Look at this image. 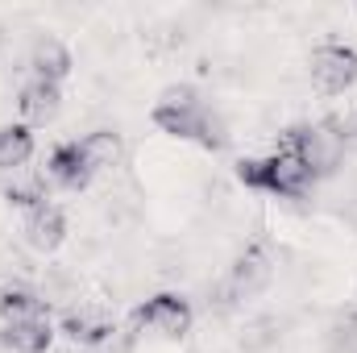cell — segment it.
Returning <instances> with one entry per match:
<instances>
[{
    "instance_id": "1",
    "label": "cell",
    "mask_w": 357,
    "mask_h": 353,
    "mask_svg": "<svg viewBox=\"0 0 357 353\" xmlns=\"http://www.w3.org/2000/svg\"><path fill=\"white\" fill-rule=\"evenodd\" d=\"M154 125H158L162 133L178 137V142H199L204 150H225V146H229L225 121H220L212 108H204L199 96H195V88H187V84L162 91V100L154 104Z\"/></svg>"
},
{
    "instance_id": "4",
    "label": "cell",
    "mask_w": 357,
    "mask_h": 353,
    "mask_svg": "<svg viewBox=\"0 0 357 353\" xmlns=\"http://www.w3.org/2000/svg\"><path fill=\"white\" fill-rule=\"evenodd\" d=\"M312 80L324 96H341L357 84V50L341 42H324L312 54Z\"/></svg>"
},
{
    "instance_id": "8",
    "label": "cell",
    "mask_w": 357,
    "mask_h": 353,
    "mask_svg": "<svg viewBox=\"0 0 357 353\" xmlns=\"http://www.w3.org/2000/svg\"><path fill=\"white\" fill-rule=\"evenodd\" d=\"M46 179L59 183V187H67V191H79V187H88L91 183V171H88V163L79 158L75 142L50 150V158H46Z\"/></svg>"
},
{
    "instance_id": "6",
    "label": "cell",
    "mask_w": 357,
    "mask_h": 353,
    "mask_svg": "<svg viewBox=\"0 0 357 353\" xmlns=\"http://www.w3.org/2000/svg\"><path fill=\"white\" fill-rule=\"evenodd\" d=\"M270 278H274V266H270V254L262 246H250L233 270H229V278H225V287L233 291V299H250V295H258V291H266Z\"/></svg>"
},
{
    "instance_id": "12",
    "label": "cell",
    "mask_w": 357,
    "mask_h": 353,
    "mask_svg": "<svg viewBox=\"0 0 357 353\" xmlns=\"http://www.w3.org/2000/svg\"><path fill=\"white\" fill-rule=\"evenodd\" d=\"M29 67L38 71V80L59 84V80L71 75V54H67V46L59 38H38L33 42V54H29Z\"/></svg>"
},
{
    "instance_id": "9",
    "label": "cell",
    "mask_w": 357,
    "mask_h": 353,
    "mask_svg": "<svg viewBox=\"0 0 357 353\" xmlns=\"http://www.w3.org/2000/svg\"><path fill=\"white\" fill-rule=\"evenodd\" d=\"M54 341V329L46 316L38 320H21V324H4L0 329V345L8 353H46Z\"/></svg>"
},
{
    "instance_id": "2",
    "label": "cell",
    "mask_w": 357,
    "mask_h": 353,
    "mask_svg": "<svg viewBox=\"0 0 357 353\" xmlns=\"http://www.w3.org/2000/svg\"><path fill=\"white\" fill-rule=\"evenodd\" d=\"M237 179L254 191H270V195H287V200H299L312 191V171L291 154V150H278L270 158H245L237 163Z\"/></svg>"
},
{
    "instance_id": "13",
    "label": "cell",
    "mask_w": 357,
    "mask_h": 353,
    "mask_svg": "<svg viewBox=\"0 0 357 353\" xmlns=\"http://www.w3.org/2000/svg\"><path fill=\"white\" fill-rule=\"evenodd\" d=\"M59 104H63V91H59V84H46V80L25 84V88H21V100H17L21 117H25V121H33V125L50 121V117L59 112Z\"/></svg>"
},
{
    "instance_id": "7",
    "label": "cell",
    "mask_w": 357,
    "mask_h": 353,
    "mask_svg": "<svg viewBox=\"0 0 357 353\" xmlns=\"http://www.w3.org/2000/svg\"><path fill=\"white\" fill-rule=\"evenodd\" d=\"M25 246L29 250H38V254H54L59 246H63V237H67V220H63V212L54 208V204H42V208H33L29 216H25Z\"/></svg>"
},
{
    "instance_id": "5",
    "label": "cell",
    "mask_w": 357,
    "mask_h": 353,
    "mask_svg": "<svg viewBox=\"0 0 357 353\" xmlns=\"http://www.w3.org/2000/svg\"><path fill=\"white\" fill-rule=\"evenodd\" d=\"M137 324L158 333V337H171L178 341L187 329H191V303L175 295V291H162V295H150L142 308H137Z\"/></svg>"
},
{
    "instance_id": "14",
    "label": "cell",
    "mask_w": 357,
    "mask_h": 353,
    "mask_svg": "<svg viewBox=\"0 0 357 353\" xmlns=\"http://www.w3.org/2000/svg\"><path fill=\"white\" fill-rule=\"evenodd\" d=\"M46 316V299L29 287H4L0 291V320L4 324H21V320H38Z\"/></svg>"
},
{
    "instance_id": "16",
    "label": "cell",
    "mask_w": 357,
    "mask_h": 353,
    "mask_svg": "<svg viewBox=\"0 0 357 353\" xmlns=\"http://www.w3.org/2000/svg\"><path fill=\"white\" fill-rule=\"evenodd\" d=\"M278 333H282V324H278L274 316H258V320H250V324L241 329V350L245 353H266L270 345H278Z\"/></svg>"
},
{
    "instance_id": "3",
    "label": "cell",
    "mask_w": 357,
    "mask_h": 353,
    "mask_svg": "<svg viewBox=\"0 0 357 353\" xmlns=\"http://www.w3.org/2000/svg\"><path fill=\"white\" fill-rule=\"evenodd\" d=\"M345 125H333V121H320V125H299L287 133V150L312 171V179H328L341 163H345Z\"/></svg>"
},
{
    "instance_id": "11",
    "label": "cell",
    "mask_w": 357,
    "mask_h": 353,
    "mask_svg": "<svg viewBox=\"0 0 357 353\" xmlns=\"http://www.w3.org/2000/svg\"><path fill=\"white\" fill-rule=\"evenodd\" d=\"M75 150H79V158L88 163V171H112L116 163H121V133H112V129H91L84 142H75Z\"/></svg>"
},
{
    "instance_id": "10",
    "label": "cell",
    "mask_w": 357,
    "mask_h": 353,
    "mask_svg": "<svg viewBox=\"0 0 357 353\" xmlns=\"http://www.w3.org/2000/svg\"><path fill=\"white\" fill-rule=\"evenodd\" d=\"M63 333H67L75 345H100V341L112 337V320H108V312H100V308H75V312H67Z\"/></svg>"
},
{
    "instance_id": "15",
    "label": "cell",
    "mask_w": 357,
    "mask_h": 353,
    "mask_svg": "<svg viewBox=\"0 0 357 353\" xmlns=\"http://www.w3.org/2000/svg\"><path fill=\"white\" fill-rule=\"evenodd\" d=\"M33 154V133L25 125H0V171L25 167Z\"/></svg>"
}]
</instances>
